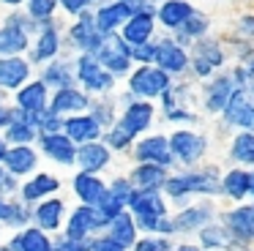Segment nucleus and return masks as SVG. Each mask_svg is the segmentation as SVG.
Segmentation results:
<instances>
[{"label":"nucleus","instance_id":"nucleus-1","mask_svg":"<svg viewBox=\"0 0 254 251\" xmlns=\"http://www.w3.org/2000/svg\"><path fill=\"white\" fill-rule=\"evenodd\" d=\"M161 188L167 191V196L183 202L186 196H219L221 194V178L219 169H191V172H181L164 180Z\"/></svg>","mask_w":254,"mask_h":251},{"label":"nucleus","instance_id":"nucleus-2","mask_svg":"<svg viewBox=\"0 0 254 251\" xmlns=\"http://www.w3.org/2000/svg\"><path fill=\"white\" fill-rule=\"evenodd\" d=\"M150 123H153V107H150L148 101L128 104V109L123 112V118L118 120V126L112 128L110 145L118 147V150H123V147H128V142H131L139 131L148 128Z\"/></svg>","mask_w":254,"mask_h":251},{"label":"nucleus","instance_id":"nucleus-3","mask_svg":"<svg viewBox=\"0 0 254 251\" xmlns=\"http://www.w3.org/2000/svg\"><path fill=\"white\" fill-rule=\"evenodd\" d=\"M191 63V71L197 79H208L216 68L227 63V52L216 38H197V47H194V55L189 58Z\"/></svg>","mask_w":254,"mask_h":251},{"label":"nucleus","instance_id":"nucleus-4","mask_svg":"<svg viewBox=\"0 0 254 251\" xmlns=\"http://www.w3.org/2000/svg\"><path fill=\"white\" fill-rule=\"evenodd\" d=\"M221 224H224V229L230 232V238L235 246L254 243V202L230 207L227 213H221Z\"/></svg>","mask_w":254,"mask_h":251},{"label":"nucleus","instance_id":"nucleus-5","mask_svg":"<svg viewBox=\"0 0 254 251\" xmlns=\"http://www.w3.org/2000/svg\"><path fill=\"white\" fill-rule=\"evenodd\" d=\"M221 115H224L227 128L254 131V96L246 90H241V87H235V93L230 96V101L221 109Z\"/></svg>","mask_w":254,"mask_h":251},{"label":"nucleus","instance_id":"nucleus-6","mask_svg":"<svg viewBox=\"0 0 254 251\" xmlns=\"http://www.w3.org/2000/svg\"><path fill=\"white\" fill-rule=\"evenodd\" d=\"M167 142H170L172 158L186 164V167H194V164L205 156V150H208V139H205L202 134H194V131H186V128H181L172 136H167Z\"/></svg>","mask_w":254,"mask_h":251},{"label":"nucleus","instance_id":"nucleus-7","mask_svg":"<svg viewBox=\"0 0 254 251\" xmlns=\"http://www.w3.org/2000/svg\"><path fill=\"white\" fill-rule=\"evenodd\" d=\"M128 85H131V90L137 93V96H142V98H156V96H161V93L170 87V74H167V71H161L159 65L145 63L142 68H137V71L131 74Z\"/></svg>","mask_w":254,"mask_h":251},{"label":"nucleus","instance_id":"nucleus-8","mask_svg":"<svg viewBox=\"0 0 254 251\" xmlns=\"http://www.w3.org/2000/svg\"><path fill=\"white\" fill-rule=\"evenodd\" d=\"M232 93H235V79H232V74H219V76H213V79H208V85H205V90H202L205 112L221 115V109L227 107Z\"/></svg>","mask_w":254,"mask_h":251},{"label":"nucleus","instance_id":"nucleus-9","mask_svg":"<svg viewBox=\"0 0 254 251\" xmlns=\"http://www.w3.org/2000/svg\"><path fill=\"white\" fill-rule=\"evenodd\" d=\"M216 218V210L210 202H202V205H189L178 213L175 218H170V227H172V235L175 232H197L202 229L208 221Z\"/></svg>","mask_w":254,"mask_h":251},{"label":"nucleus","instance_id":"nucleus-10","mask_svg":"<svg viewBox=\"0 0 254 251\" xmlns=\"http://www.w3.org/2000/svg\"><path fill=\"white\" fill-rule=\"evenodd\" d=\"M96 47H99V60L112 71V74H115V71H118V74H123V71L128 68V63H131V52H128V47L118 36L104 33V38H101Z\"/></svg>","mask_w":254,"mask_h":251},{"label":"nucleus","instance_id":"nucleus-11","mask_svg":"<svg viewBox=\"0 0 254 251\" xmlns=\"http://www.w3.org/2000/svg\"><path fill=\"white\" fill-rule=\"evenodd\" d=\"M156 65L167 74H183L189 68V52L172 38H164L161 44H156Z\"/></svg>","mask_w":254,"mask_h":251},{"label":"nucleus","instance_id":"nucleus-12","mask_svg":"<svg viewBox=\"0 0 254 251\" xmlns=\"http://www.w3.org/2000/svg\"><path fill=\"white\" fill-rule=\"evenodd\" d=\"M137 161H148V164H159V167H172V153H170V142L167 136H148L137 145Z\"/></svg>","mask_w":254,"mask_h":251},{"label":"nucleus","instance_id":"nucleus-13","mask_svg":"<svg viewBox=\"0 0 254 251\" xmlns=\"http://www.w3.org/2000/svg\"><path fill=\"white\" fill-rule=\"evenodd\" d=\"M252 188V169L249 167H232L230 172L221 178V194L232 202H243Z\"/></svg>","mask_w":254,"mask_h":251},{"label":"nucleus","instance_id":"nucleus-14","mask_svg":"<svg viewBox=\"0 0 254 251\" xmlns=\"http://www.w3.org/2000/svg\"><path fill=\"white\" fill-rule=\"evenodd\" d=\"M150 33H153V11H134L123 27V41L137 47L150 41Z\"/></svg>","mask_w":254,"mask_h":251},{"label":"nucleus","instance_id":"nucleus-15","mask_svg":"<svg viewBox=\"0 0 254 251\" xmlns=\"http://www.w3.org/2000/svg\"><path fill=\"white\" fill-rule=\"evenodd\" d=\"M107 221H110V218H107L99 207H79V210H74L71 221H68V238L79 240L88 229H96V227H101V224H107Z\"/></svg>","mask_w":254,"mask_h":251},{"label":"nucleus","instance_id":"nucleus-16","mask_svg":"<svg viewBox=\"0 0 254 251\" xmlns=\"http://www.w3.org/2000/svg\"><path fill=\"white\" fill-rule=\"evenodd\" d=\"M191 11H194V5L186 3V0H164V3H161V8L156 11V14H159V22L164 27L178 30V27L189 19V14H191Z\"/></svg>","mask_w":254,"mask_h":251},{"label":"nucleus","instance_id":"nucleus-17","mask_svg":"<svg viewBox=\"0 0 254 251\" xmlns=\"http://www.w3.org/2000/svg\"><path fill=\"white\" fill-rule=\"evenodd\" d=\"M131 14H134V5L128 3V0L112 3V5H107V8H101L99 14H96V27H99L101 33H110L112 27H118L121 22H126Z\"/></svg>","mask_w":254,"mask_h":251},{"label":"nucleus","instance_id":"nucleus-18","mask_svg":"<svg viewBox=\"0 0 254 251\" xmlns=\"http://www.w3.org/2000/svg\"><path fill=\"white\" fill-rule=\"evenodd\" d=\"M227 153L238 167H254V131H238Z\"/></svg>","mask_w":254,"mask_h":251},{"label":"nucleus","instance_id":"nucleus-19","mask_svg":"<svg viewBox=\"0 0 254 251\" xmlns=\"http://www.w3.org/2000/svg\"><path fill=\"white\" fill-rule=\"evenodd\" d=\"M164 180H167V167H159V164L139 161V167L131 172V183L137 188H161Z\"/></svg>","mask_w":254,"mask_h":251},{"label":"nucleus","instance_id":"nucleus-20","mask_svg":"<svg viewBox=\"0 0 254 251\" xmlns=\"http://www.w3.org/2000/svg\"><path fill=\"white\" fill-rule=\"evenodd\" d=\"M79 76H82L85 85L93 87V90H107V87H112V82H115V76H112L110 71H101L93 58H82V63H79Z\"/></svg>","mask_w":254,"mask_h":251},{"label":"nucleus","instance_id":"nucleus-21","mask_svg":"<svg viewBox=\"0 0 254 251\" xmlns=\"http://www.w3.org/2000/svg\"><path fill=\"white\" fill-rule=\"evenodd\" d=\"M199 232V246L202 249H232V238H230V232L224 229V224H213V221H208L202 229H197Z\"/></svg>","mask_w":254,"mask_h":251},{"label":"nucleus","instance_id":"nucleus-22","mask_svg":"<svg viewBox=\"0 0 254 251\" xmlns=\"http://www.w3.org/2000/svg\"><path fill=\"white\" fill-rule=\"evenodd\" d=\"M208 27H210V19L202 14V11L194 8L191 14H189V19L183 22L181 27H178V44H183V41H197V38H202L205 33H208Z\"/></svg>","mask_w":254,"mask_h":251},{"label":"nucleus","instance_id":"nucleus-23","mask_svg":"<svg viewBox=\"0 0 254 251\" xmlns=\"http://www.w3.org/2000/svg\"><path fill=\"white\" fill-rule=\"evenodd\" d=\"M112 221V232H110V238L112 240H118V243L126 249V246H131L134 240H137V227H134V218L128 216V213H118L115 218H110Z\"/></svg>","mask_w":254,"mask_h":251},{"label":"nucleus","instance_id":"nucleus-24","mask_svg":"<svg viewBox=\"0 0 254 251\" xmlns=\"http://www.w3.org/2000/svg\"><path fill=\"white\" fill-rule=\"evenodd\" d=\"M25 76H28V63H25V60H19V58L0 60V85L14 87V85H19Z\"/></svg>","mask_w":254,"mask_h":251},{"label":"nucleus","instance_id":"nucleus-25","mask_svg":"<svg viewBox=\"0 0 254 251\" xmlns=\"http://www.w3.org/2000/svg\"><path fill=\"white\" fill-rule=\"evenodd\" d=\"M66 131L74 142H88L99 136V123L93 118H71L66 123Z\"/></svg>","mask_w":254,"mask_h":251},{"label":"nucleus","instance_id":"nucleus-26","mask_svg":"<svg viewBox=\"0 0 254 251\" xmlns=\"http://www.w3.org/2000/svg\"><path fill=\"white\" fill-rule=\"evenodd\" d=\"M3 161H6V167L11 169V172H28V169L36 167V153L30 150V147H14V150L3 153Z\"/></svg>","mask_w":254,"mask_h":251},{"label":"nucleus","instance_id":"nucleus-27","mask_svg":"<svg viewBox=\"0 0 254 251\" xmlns=\"http://www.w3.org/2000/svg\"><path fill=\"white\" fill-rule=\"evenodd\" d=\"M44 150L50 153L55 161H61V164H71L74 161V145L66 139V136H58V134L47 136V139H44Z\"/></svg>","mask_w":254,"mask_h":251},{"label":"nucleus","instance_id":"nucleus-28","mask_svg":"<svg viewBox=\"0 0 254 251\" xmlns=\"http://www.w3.org/2000/svg\"><path fill=\"white\" fill-rule=\"evenodd\" d=\"M74 188H77V194L82 196L85 202H99L101 194H104V183H101L99 178H93V175H79L77 180H74Z\"/></svg>","mask_w":254,"mask_h":251},{"label":"nucleus","instance_id":"nucleus-29","mask_svg":"<svg viewBox=\"0 0 254 251\" xmlns=\"http://www.w3.org/2000/svg\"><path fill=\"white\" fill-rule=\"evenodd\" d=\"M79 164L85 169H101L110 164V150L101 145H85V150L79 153Z\"/></svg>","mask_w":254,"mask_h":251},{"label":"nucleus","instance_id":"nucleus-30","mask_svg":"<svg viewBox=\"0 0 254 251\" xmlns=\"http://www.w3.org/2000/svg\"><path fill=\"white\" fill-rule=\"evenodd\" d=\"M44 101H47V93H44V85H41V82H33L30 87H25V90L19 93V107L30 109V112L44 109Z\"/></svg>","mask_w":254,"mask_h":251},{"label":"nucleus","instance_id":"nucleus-31","mask_svg":"<svg viewBox=\"0 0 254 251\" xmlns=\"http://www.w3.org/2000/svg\"><path fill=\"white\" fill-rule=\"evenodd\" d=\"M25 44H28V38L19 27H6L0 33V52H19V49H25Z\"/></svg>","mask_w":254,"mask_h":251},{"label":"nucleus","instance_id":"nucleus-32","mask_svg":"<svg viewBox=\"0 0 254 251\" xmlns=\"http://www.w3.org/2000/svg\"><path fill=\"white\" fill-rule=\"evenodd\" d=\"M85 96L82 93H74V90H61L58 98L52 101V112H66V109H82L85 107Z\"/></svg>","mask_w":254,"mask_h":251},{"label":"nucleus","instance_id":"nucleus-33","mask_svg":"<svg viewBox=\"0 0 254 251\" xmlns=\"http://www.w3.org/2000/svg\"><path fill=\"white\" fill-rule=\"evenodd\" d=\"M14 246H17V249H25V251H50V240H47L39 229H28Z\"/></svg>","mask_w":254,"mask_h":251},{"label":"nucleus","instance_id":"nucleus-34","mask_svg":"<svg viewBox=\"0 0 254 251\" xmlns=\"http://www.w3.org/2000/svg\"><path fill=\"white\" fill-rule=\"evenodd\" d=\"M61 210H63L61 202H44L36 216H39V221H41L44 229H55L58 224H61Z\"/></svg>","mask_w":254,"mask_h":251},{"label":"nucleus","instance_id":"nucleus-35","mask_svg":"<svg viewBox=\"0 0 254 251\" xmlns=\"http://www.w3.org/2000/svg\"><path fill=\"white\" fill-rule=\"evenodd\" d=\"M55 188H58V180L55 178H50V175H39L33 183L25 186V196H28V199H36V196L50 194V191H55Z\"/></svg>","mask_w":254,"mask_h":251},{"label":"nucleus","instance_id":"nucleus-36","mask_svg":"<svg viewBox=\"0 0 254 251\" xmlns=\"http://www.w3.org/2000/svg\"><path fill=\"white\" fill-rule=\"evenodd\" d=\"M55 49H58V36H55L52 30H47L44 36H41L39 49H36V60H47V58H52V55H55Z\"/></svg>","mask_w":254,"mask_h":251},{"label":"nucleus","instance_id":"nucleus-37","mask_svg":"<svg viewBox=\"0 0 254 251\" xmlns=\"http://www.w3.org/2000/svg\"><path fill=\"white\" fill-rule=\"evenodd\" d=\"M235 33H238V38L254 41V14H243V16H238V22H235Z\"/></svg>","mask_w":254,"mask_h":251},{"label":"nucleus","instance_id":"nucleus-38","mask_svg":"<svg viewBox=\"0 0 254 251\" xmlns=\"http://www.w3.org/2000/svg\"><path fill=\"white\" fill-rule=\"evenodd\" d=\"M30 136H33V128H30V123H22V120H14V126L8 128L11 142H30Z\"/></svg>","mask_w":254,"mask_h":251},{"label":"nucleus","instance_id":"nucleus-39","mask_svg":"<svg viewBox=\"0 0 254 251\" xmlns=\"http://www.w3.org/2000/svg\"><path fill=\"white\" fill-rule=\"evenodd\" d=\"M131 58H137V60H142V63H153V58H156V44H137L134 47V52H131Z\"/></svg>","mask_w":254,"mask_h":251},{"label":"nucleus","instance_id":"nucleus-40","mask_svg":"<svg viewBox=\"0 0 254 251\" xmlns=\"http://www.w3.org/2000/svg\"><path fill=\"white\" fill-rule=\"evenodd\" d=\"M137 251H172L167 240H159V238H145L137 243Z\"/></svg>","mask_w":254,"mask_h":251},{"label":"nucleus","instance_id":"nucleus-41","mask_svg":"<svg viewBox=\"0 0 254 251\" xmlns=\"http://www.w3.org/2000/svg\"><path fill=\"white\" fill-rule=\"evenodd\" d=\"M55 11V0H30V14L33 16H50Z\"/></svg>","mask_w":254,"mask_h":251},{"label":"nucleus","instance_id":"nucleus-42","mask_svg":"<svg viewBox=\"0 0 254 251\" xmlns=\"http://www.w3.org/2000/svg\"><path fill=\"white\" fill-rule=\"evenodd\" d=\"M238 65H241V68H246L249 74L254 76V47H252V44H249V47H243V55H241V63H238Z\"/></svg>","mask_w":254,"mask_h":251},{"label":"nucleus","instance_id":"nucleus-43","mask_svg":"<svg viewBox=\"0 0 254 251\" xmlns=\"http://www.w3.org/2000/svg\"><path fill=\"white\" fill-rule=\"evenodd\" d=\"M93 251H123V246L118 243V240H112V238H104V240H99V243L93 246Z\"/></svg>","mask_w":254,"mask_h":251},{"label":"nucleus","instance_id":"nucleus-44","mask_svg":"<svg viewBox=\"0 0 254 251\" xmlns=\"http://www.w3.org/2000/svg\"><path fill=\"white\" fill-rule=\"evenodd\" d=\"M58 251H82V246H79V240H74V243L68 240V243H61V246H58Z\"/></svg>","mask_w":254,"mask_h":251},{"label":"nucleus","instance_id":"nucleus-45","mask_svg":"<svg viewBox=\"0 0 254 251\" xmlns=\"http://www.w3.org/2000/svg\"><path fill=\"white\" fill-rule=\"evenodd\" d=\"M85 3H88V0H63V5H66L68 11H79Z\"/></svg>","mask_w":254,"mask_h":251},{"label":"nucleus","instance_id":"nucleus-46","mask_svg":"<svg viewBox=\"0 0 254 251\" xmlns=\"http://www.w3.org/2000/svg\"><path fill=\"white\" fill-rule=\"evenodd\" d=\"M175 251H202L199 246H191V243H183V246H178Z\"/></svg>","mask_w":254,"mask_h":251},{"label":"nucleus","instance_id":"nucleus-47","mask_svg":"<svg viewBox=\"0 0 254 251\" xmlns=\"http://www.w3.org/2000/svg\"><path fill=\"white\" fill-rule=\"evenodd\" d=\"M6 120H8V112H6V109H3V107H0V126L6 123Z\"/></svg>","mask_w":254,"mask_h":251},{"label":"nucleus","instance_id":"nucleus-48","mask_svg":"<svg viewBox=\"0 0 254 251\" xmlns=\"http://www.w3.org/2000/svg\"><path fill=\"white\" fill-rule=\"evenodd\" d=\"M8 216V207L6 205H0V218H6Z\"/></svg>","mask_w":254,"mask_h":251},{"label":"nucleus","instance_id":"nucleus-49","mask_svg":"<svg viewBox=\"0 0 254 251\" xmlns=\"http://www.w3.org/2000/svg\"><path fill=\"white\" fill-rule=\"evenodd\" d=\"M249 196H254V169H252V188H249Z\"/></svg>","mask_w":254,"mask_h":251},{"label":"nucleus","instance_id":"nucleus-50","mask_svg":"<svg viewBox=\"0 0 254 251\" xmlns=\"http://www.w3.org/2000/svg\"><path fill=\"white\" fill-rule=\"evenodd\" d=\"M3 153H6V147H3V142H0V158H3Z\"/></svg>","mask_w":254,"mask_h":251},{"label":"nucleus","instance_id":"nucleus-51","mask_svg":"<svg viewBox=\"0 0 254 251\" xmlns=\"http://www.w3.org/2000/svg\"><path fill=\"white\" fill-rule=\"evenodd\" d=\"M205 251H230V249H205Z\"/></svg>","mask_w":254,"mask_h":251},{"label":"nucleus","instance_id":"nucleus-52","mask_svg":"<svg viewBox=\"0 0 254 251\" xmlns=\"http://www.w3.org/2000/svg\"><path fill=\"white\" fill-rule=\"evenodd\" d=\"M6 3H19V0H6Z\"/></svg>","mask_w":254,"mask_h":251},{"label":"nucleus","instance_id":"nucleus-53","mask_svg":"<svg viewBox=\"0 0 254 251\" xmlns=\"http://www.w3.org/2000/svg\"><path fill=\"white\" fill-rule=\"evenodd\" d=\"M246 251H254V249H246Z\"/></svg>","mask_w":254,"mask_h":251},{"label":"nucleus","instance_id":"nucleus-54","mask_svg":"<svg viewBox=\"0 0 254 251\" xmlns=\"http://www.w3.org/2000/svg\"><path fill=\"white\" fill-rule=\"evenodd\" d=\"M0 251H6V249H0Z\"/></svg>","mask_w":254,"mask_h":251}]
</instances>
